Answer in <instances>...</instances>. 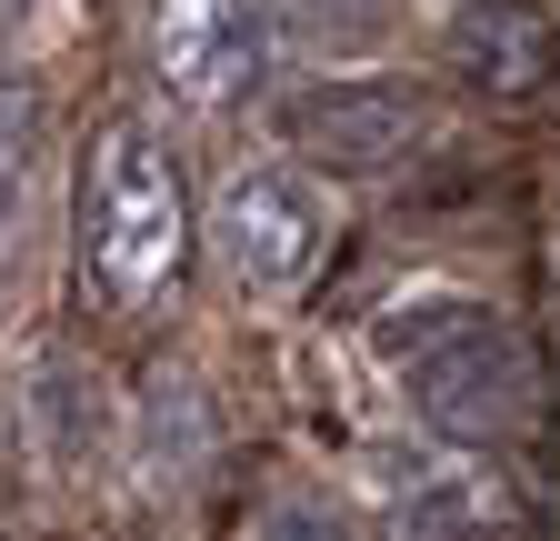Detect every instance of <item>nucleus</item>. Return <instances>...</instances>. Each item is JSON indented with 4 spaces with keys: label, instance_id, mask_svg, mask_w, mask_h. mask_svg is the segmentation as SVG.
<instances>
[{
    "label": "nucleus",
    "instance_id": "nucleus-4",
    "mask_svg": "<svg viewBox=\"0 0 560 541\" xmlns=\"http://www.w3.org/2000/svg\"><path fill=\"white\" fill-rule=\"evenodd\" d=\"M511 492L480 471V451H390L381 461V541H501Z\"/></svg>",
    "mask_w": 560,
    "mask_h": 541
},
{
    "label": "nucleus",
    "instance_id": "nucleus-3",
    "mask_svg": "<svg viewBox=\"0 0 560 541\" xmlns=\"http://www.w3.org/2000/svg\"><path fill=\"white\" fill-rule=\"evenodd\" d=\"M151 71L190 111H241L270 71L260 0H151Z\"/></svg>",
    "mask_w": 560,
    "mask_h": 541
},
{
    "label": "nucleus",
    "instance_id": "nucleus-6",
    "mask_svg": "<svg viewBox=\"0 0 560 541\" xmlns=\"http://www.w3.org/2000/svg\"><path fill=\"white\" fill-rule=\"evenodd\" d=\"M280 141L320 171H390L420 141V91L400 81H320L280 111Z\"/></svg>",
    "mask_w": 560,
    "mask_h": 541
},
{
    "label": "nucleus",
    "instance_id": "nucleus-8",
    "mask_svg": "<svg viewBox=\"0 0 560 541\" xmlns=\"http://www.w3.org/2000/svg\"><path fill=\"white\" fill-rule=\"evenodd\" d=\"M21 181H31V91L0 81V221L21 211Z\"/></svg>",
    "mask_w": 560,
    "mask_h": 541
},
{
    "label": "nucleus",
    "instance_id": "nucleus-1",
    "mask_svg": "<svg viewBox=\"0 0 560 541\" xmlns=\"http://www.w3.org/2000/svg\"><path fill=\"white\" fill-rule=\"evenodd\" d=\"M190 261V200L140 120H101L81 151V281L101 311H161Z\"/></svg>",
    "mask_w": 560,
    "mask_h": 541
},
{
    "label": "nucleus",
    "instance_id": "nucleus-7",
    "mask_svg": "<svg viewBox=\"0 0 560 541\" xmlns=\"http://www.w3.org/2000/svg\"><path fill=\"white\" fill-rule=\"evenodd\" d=\"M451 71L470 101H530L560 71V21L540 0H470L451 11Z\"/></svg>",
    "mask_w": 560,
    "mask_h": 541
},
{
    "label": "nucleus",
    "instance_id": "nucleus-9",
    "mask_svg": "<svg viewBox=\"0 0 560 541\" xmlns=\"http://www.w3.org/2000/svg\"><path fill=\"white\" fill-rule=\"evenodd\" d=\"M270 541H340V531H330V511H280Z\"/></svg>",
    "mask_w": 560,
    "mask_h": 541
},
{
    "label": "nucleus",
    "instance_id": "nucleus-2",
    "mask_svg": "<svg viewBox=\"0 0 560 541\" xmlns=\"http://www.w3.org/2000/svg\"><path fill=\"white\" fill-rule=\"evenodd\" d=\"M381 361L410 391V412L460 451H490L530 422V352L490 301H420L381 321Z\"/></svg>",
    "mask_w": 560,
    "mask_h": 541
},
{
    "label": "nucleus",
    "instance_id": "nucleus-5",
    "mask_svg": "<svg viewBox=\"0 0 560 541\" xmlns=\"http://www.w3.org/2000/svg\"><path fill=\"white\" fill-rule=\"evenodd\" d=\"M221 251H231V270H241L260 301L301 291L311 261H320V191H311L301 171H280V161L241 171V181L221 191Z\"/></svg>",
    "mask_w": 560,
    "mask_h": 541
}]
</instances>
